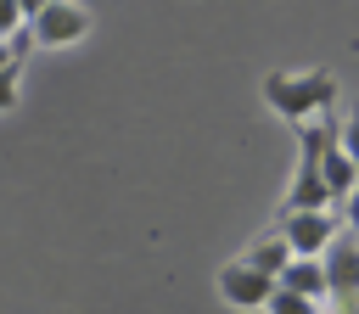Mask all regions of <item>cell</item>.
<instances>
[{"label":"cell","instance_id":"9c48e42d","mask_svg":"<svg viewBox=\"0 0 359 314\" xmlns=\"http://www.w3.org/2000/svg\"><path fill=\"white\" fill-rule=\"evenodd\" d=\"M331 146L359 168V107H348V112H342V123L331 118Z\"/></svg>","mask_w":359,"mask_h":314},{"label":"cell","instance_id":"4fadbf2b","mask_svg":"<svg viewBox=\"0 0 359 314\" xmlns=\"http://www.w3.org/2000/svg\"><path fill=\"white\" fill-rule=\"evenodd\" d=\"M17 84H22V67H6V73H0V112L17 107Z\"/></svg>","mask_w":359,"mask_h":314},{"label":"cell","instance_id":"7a4b0ae2","mask_svg":"<svg viewBox=\"0 0 359 314\" xmlns=\"http://www.w3.org/2000/svg\"><path fill=\"white\" fill-rule=\"evenodd\" d=\"M325 129L331 123L297 129V163H292V185H286L280 213H331V196H325V179H320V140H325Z\"/></svg>","mask_w":359,"mask_h":314},{"label":"cell","instance_id":"5bb4252c","mask_svg":"<svg viewBox=\"0 0 359 314\" xmlns=\"http://www.w3.org/2000/svg\"><path fill=\"white\" fill-rule=\"evenodd\" d=\"M6 45H11V56H17V62H28V50H34V34H28V22H22V28H17Z\"/></svg>","mask_w":359,"mask_h":314},{"label":"cell","instance_id":"8992f818","mask_svg":"<svg viewBox=\"0 0 359 314\" xmlns=\"http://www.w3.org/2000/svg\"><path fill=\"white\" fill-rule=\"evenodd\" d=\"M275 286H280V292H292V297H309V303H320V308H325V269H320V258H292V264L275 275Z\"/></svg>","mask_w":359,"mask_h":314},{"label":"cell","instance_id":"9a60e30c","mask_svg":"<svg viewBox=\"0 0 359 314\" xmlns=\"http://www.w3.org/2000/svg\"><path fill=\"white\" fill-rule=\"evenodd\" d=\"M6 67H22V62H17V56H11V45L0 39V73H6Z\"/></svg>","mask_w":359,"mask_h":314},{"label":"cell","instance_id":"7c38bea8","mask_svg":"<svg viewBox=\"0 0 359 314\" xmlns=\"http://www.w3.org/2000/svg\"><path fill=\"white\" fill-rule=\"evenodd\" d=\"M22 22H28V6L22 0H0V39H11Z\"/></svg>","mask_w":359,"mask_h":314},{"label":"cell","instance_id":"6da1fadb","mask_svg":"<svg viewBox=\"0 0 359 314\" xmlns=\"http://www.w3.org/2000/svg\"><path fill=\"white\" fill-rule=\"evenodd\" d=\"M264 101H269V112L286 118L292 129L331 123V112H337V73H325V67L269 73V78H264Z\"/></svg>","mask_w":359,"mask_h":314},{"label":"cell","instance_id":"277c9868","mask_svg":"<svg viewBox=\"0 0 359 314\" xmlns=\"http://www.w3.org/2000/svg\"><path fill=\"white\" fill-rule=\"evenodd\" d=\"M275 230H280V241L292 247V258H320V252L331 247V235H337V219H331V213H280Z\"/></svg>","mask_w":359,"mask_h":314},{"label":"cell","instance_id":"3957f363","mask_svg":"<svg viewBox=\"0 0 359 314\" xmlns=\"http://www.w3.org/2000/svg\"><path fill=\"white\" fill-rule=\"evenodd\" d=\"M28 34H34V45H50V50L79 45L90 34V11L67 6V0H34L28 6Z\"/></svg>","mask_w":359,"mask_h":314},{"label":"cell","instance_id":"30bf717a","mask_svg":"<svg viewBox=\"0 0 359 314\" xmlns=\"http://www.w3.org/2000/svg\"><path fill=\"white\" fill-rule=\"evenodd\" d=\"M264 314H320V303H309V297H292V292H280V286H275V297L264 303Z\"/></svg>","mask_w":359,"mask_h":314},{"label":"cell","instance_id":"ba28073f","mask_svg":"<svg viewBox=\"0 0 359 314\" xmlns=\"http://www.w3.org/2000/svg\"><path fill=\"white\" fill-rule=\"evenodd\" d=\"M241 264H247V269H258L264 280H275V275L292 264V247L280 241V230H264V235H258V241L241 252Z\"/></svg>","mask_w":359,"mask_h":314},{"label":"cell","instance_id":"52a82bcc","mask_svg":"<svg viewBox=\"0 0 359 314\" xmlns=\"http://www.w3.org/2000/svg\"><path fill=\"white\" fill-rule=\"evenodd\" d=\"M320 179H325V196H331V202H342V196L359 185V168L331 146V129H325V140H320Z\"/></svg>","mask_w":359,"mask_h":314},{"label":"cell","instance_id":"5b68a950","mask_svg":"<svg viewBox=\"0 0 359 314\" xmlns=\"http://www.w3.org/2000/svg\"><path fill=\"white\" fill-rule=\"evenodd\" d=\"M219 297H224L230 308H264V303L275 297V280H264L258 269H247L241 258H230V264L219 269Z\"/></svg>","mask_w":359,"mask_h":314},{"label":"cell","instance_id":"8fae6325","mask_svg":"<svg viewBox=\"0 0 359 314\" xmlns=\"http://www.w3.org/2000/svg\"><path fill=\"white\" fill-rule=\"evenodd\" d=\"M337 230L359 241V185H353V191H348V196L337 202Z\"/></svg>","mask_w":359,"mask_h":314}]
</instances>
